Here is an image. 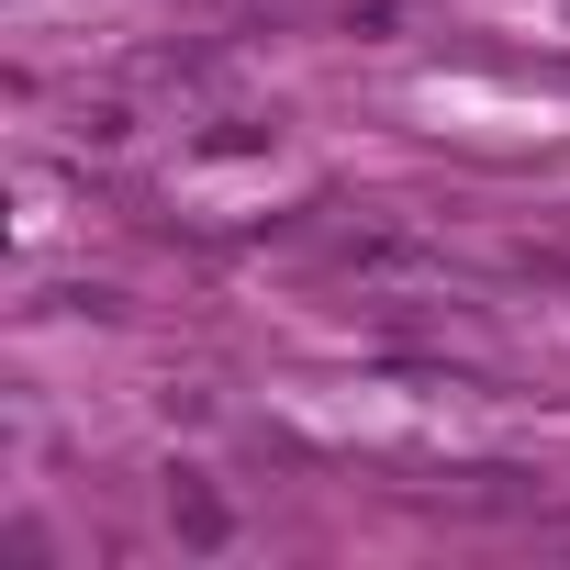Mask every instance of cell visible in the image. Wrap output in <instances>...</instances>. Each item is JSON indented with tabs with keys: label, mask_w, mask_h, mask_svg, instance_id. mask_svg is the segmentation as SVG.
Wrapping results in <instances>:
<instances>
[{
	"label": "cell",
	"mask_w": 570,
	"mask_h": 570,
	"mask_svg": "<svg viewBox=\"0 0 570 570\" xmlns=\"http://www.w3.org/2000/svg\"><path fill=\"white\" fill-rule=\"evenodd\" d=\"M168 525H179V548H190V559H213V548L235 537V503H224L202 470H168Z\"/></svg>",
	"instance_id": "cell-1"
},
{
	"label": "cell",
	"mask_w": 570,
	"mask_h": 570,
	"mask_svg": "<svg viewBox=\"0 0 570 570\" xmlns=\"http://www.w3.org/2000/svg\"><path fill=\"white\" fill-rule=\"evenodd\" d=\"M268 135H279V124H257V112H224V124H202V157H268Z\"/></svg>",
	"instance_id": "cell-2"
},
{
	"label": "cell",
	"mask_w": 570,
	"mask_h": 570,
	"mask_svg": "<svg viewBox=\"0 0 570 570\" xmlns=\"http://www.w3.org/2000/svg\"><path fill=\"white\" fill-rule=\"evenodd\" d=\"M68 135H79V146H101V157H112V146H124V135H135V112H124V101H90V112H79V124H68Z\"/></svg>",
	"instance_id": "cell-3"
}]
</instances>
